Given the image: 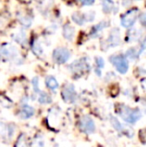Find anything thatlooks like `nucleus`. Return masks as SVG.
Here are the masks:
<instances>
[{
  "label": "nucleus",
  "mask_w": 146,
  "mask_h": 147,
  "mask_svg": "<svg viewBox=\"0 0 146 147\" xmlns=\"http://www.w3.org/2000/svg\"><path fill=\"white\" fill-rule=\"evenodd\" d=\"M96 64L99 68H103L105 63H104V60L102 57H96Z\"/></svg>",
  "instance_id": "nucleus-23"
},
{
  "label": "nucleus",
  "mask_w": 146,
  "mask_h": 147,
  "mask_svg": "<svg viewBox=\"0 0 146 147\" xmlns=\"http://www.w3.org/2000/svg\"><path fill=\"white\" fill-rule=\"evenodd\" d=\"M72 20L78 25H83L86 22V16L82 13H74L72 15Z\"/></svg>",
  "instance_id": "nucleus-15"
},
{
  "label": "nucleus",
  "mask_w": 146,
  "mask_h": 147,
  "mask_svg": "<svg viewBox=\"0 0 146 147\" xmlns=\"http://www.w3.org/2000/svg\"><path fill=\"white\" fill-rule=\"evenodd\" d=\"M80 1H81V3L83 4V5L89 6V5H91V4L94 3L95 0H80Z\"/></svg>",
  "instance_id": "nucleus-28"
},
{
  "label": "nucleus",
  "mask_w": 146,
  "mask_h": 147,
  "mask_svg": "<svg viewBox=\"0 0 146 147\" xmlns=\"http://www.w3.org/2000/svg\"><path fill=\"white\" fill-rule=\"evenodd\" d=\"M117 112H118L119 116L127 123L134 124L141 118V112L139 109L131 108L126 105H120L118 107Z\"/></svg>",
  "instance_id": "nucleus-1"
},
{
  "label": "nucleus",
  "mask_w": 146,
  "mask_h": 147,
  "mask_svg": "<svg viewBox=\"0 0 146 147\" xmlns=\"http://www.w3.org/2000/svg\"><path fill=\"white\" fill-rule=\"evenodd\" d=\"M45 84H46L47 87L49 89H51V90H55V89H57L59 86L57 80L55 79V77H53V76H47L46 79H45Z\"/></svg>",
  "instance_id": "nucleus-12"
},
{
  "label": "nucleus",
  "mask_w": 146,
  "mask_h": 147,
  "mask_svg": "<svg viewBox=\"0 0 146 147\" xmlns=\"http://www.w3.org/2000/svg\"><path fill=\"white\" fill-rule=\"evenodd\" d=\"M71 70L74 73H83L84 70L89 69V64L87 62H85V59L77 60V61H74L72 64L70 65Z\"/></svg>",
  "instance_id": "nucleus-7"
},
{
  "label": "nucleus",
  "mask_w": 146,
  "mask_h": 147,
  "mask_svg": "<svg viewBox=\"0 0 146 147\" xmlns=\"http://www.w3.org/2000/svg\"><path fill=\"white\" fill-rule=\"evenodd\" d=\"M111 123H112L113 127H114L117 131H120V132L124 131V127H123V125L115 117H111Z\"/></svg>",
  "instance_id": "nucleus-17"
},
{
  "label": "nucleus",
  "mask_w": 146,
  "mask_h": 147,
  "mask_svg": "<svg viewBox=\"0 0 146 147\" xmlns=\"http://www.w3.org/2000/svg\"><path fill=\"white\" fill-rule=\"evenodd\" d=\"M137 17H138V9L133 8V9L127 11L124 15L121 16V25L125 28H129L135 23Z\"/></svg>",
  "instance_id": "nucleus-3"
},
{
  "label": "nucleus",
  "mask_w": 146,
  "mask_h": 147,
  "mask_svg": "<svg viewBox=\"0 0 146 147\" xmlns=\"http://www.w3.org/2000/svg\"><path fill=\"white\" fill-rule=\"evenodd\" d=\"M61 95H62V98L65 102H67V103L73 102L76 99V91H75L74 86L72 84H66V85L64 86V88L62 89Z\"/></svg>",
  "instance_id": "nucleus-6"
},
{
  "label": "nucleus",
  "mask_w": 146,
  "mask_h": 147,
  "mask_svg": "<svg viewBox=\"0 0 146 147\" xmlns=\"http://www.w3.org/2000/svg\"><path fill=\"white\" fill-rule=\"evenodd\" d=\"M38 101L41 104H48V103H50L52 101V99L46 92H39Z\"/></svg>",
  "instance_id": "nucleus-16"
},
{
  "label": "nucleus",
  "mask_w": 146,
  "mask_h": 147,
  "mask_svg": "<svg viewBox=\"0 0 146 147\" xmlns=\"http://www.w3.org/2000/svg\"><path fill=\"white\" fill-rule=\"evenodd\" d=\"M70 58V51L64 47H59L53 51V59L56 63L63 64Z\"/></svg>",
  "instance_id": "nucleus-4"
},
{
  "label": "nucleus",
  "mask_w": 146,
  "mask_h": 147,
  "mask_svg": "<svg viewBox=\"0 0 146 147\" xmlns=\"http://www.w3.org/2000/svg\"><path fill=\"white\" fill-rule=\"evenodd\" d=\"M0 60H1V50H0Z\"/></svg>",
  "instance_id": "nucleus-29"
},
{
  "label": "nucleus",
  "mask_w": 146,
  "mask_h": 147,
  "mask_svg": "<svg viewBox=\"0 0 146 147\" xmlns=\"http://www.w3.org/2000/svg\"><path fill=\"white\" fill-rule=\"evenodd\" d=\"M102 9L104 13H110L114 9V3L112 0H103L102 2Z\"/></svg>",
  "instance_id": "nucleus-14"
},
{
  "label": "nucleus",
  "mask_w": 146,
  "mask_h": 147,
  "mask_svg": "<svg viewBox=\"0 0 146 147\" xmlns=\"http://www.w3.org/2000/svg\"><path fill=\"white\" fill-rule=\"evenodd\" d=\"M15 147H30L26 134H20L19 137L17 138V140L15 142Z\"/></svg>",
  "instance_id": "nucleus-11"
},
{
  "label": "nucleus",
  "mask_w": 146,
  "mask_h": 147,
  "mask_svg": "<svg viewBox=\"0 0 146 147\" xmlns=\"http://www.w3.org/2000/svg\"><path fill=\"white\" fill-rule=\"evenodd\" d=\"M110 62L116 68V70L121 74H125L129 68V63L126 57L122 54L113 55L110 57Z\"/></svg>",
  "instance_id": "nucleus-2"
},
{
  "label": "nucleus",
  "mask_w": 146,
  "mask_h": 147,
  "mask_svg": "<svg viewBox=\"0 0 146 147\" xmlns=\"http://www.w3.org/2000/svg\"><path fill=\"white\" fill-rule=\"evenodd\" d=\"M146 49V37L144 39H143V41L141 42V45H140V50H139V52H138V54L140 55V53L141 52H143Z\"/></svg>",
  "instance_id": "nucleus-27"
},
{
  "label": "nucleus",
  "mask_w": 146,
  "mask_h": 147,
  "mask_svg": "<svg viewBox=\"0 0 146 147\" xmlns=\"http://www.w3.org/2000/svg\"><path fill=\"white\" fill-rule=\"evenodd\" d=\"M139 136H140V139L143 143H146V128L145 129H142L139 133Z\"/></svg>",
  "instance_id": "nucleus-24"
},
{
  "label": "nucleus",
  "mask_w": 146,
  "mask_h": 147,
  "mask_svg": "<svg viewBox=\"0 0 146 147\" xmlns=\"http://www.w3.org/2000/svg\"><path fill=\"white\" fill-rule=\"evenodd\" d=\"M21 23L23 24V25H25V26H29L30 24H31V19H30V18H28V17H24V18H22V19H21Z\"/></svg>",
  "instance_id": "nucleus-26"
},
{
  "label": "nucleus",
  "mask_w": 146,
  "mask_h": 147,
  "mask_svg": "<svg viewBox=\"0 0 146 147\" xmlns=\"http://www.w3.org/2000/svg\"><path fill=\"white\" fill-rule=\"evenodd\" d=\"M126 56L130 59H135L139 56V54H138V52H136V50H135L134 48H131L126 52Z\"/></svg>",
  "instance_id": "nucleus-19"
},
{
  "label": "nucleus",
  "mask_w": 146,
  "mask_h": 147,
  "mask_svg": "<svg viewBox=\"0 0 146 147\" xmlns=\"http://www.w3.org/2000/svg\"><path fill=\"white\" fill-rule=\"evenodd\" d=\"M35 113V109L33 108L32 106L28 104H23L21 107H20V110H19V117L21 119H29L34 115Z\"/></svg>",
  "instance_id": "nucleus-8"
},
{
  "label": "nucleus",
  "mask_w": 146,
  "mask_h": 147,
  "mask_svg": "<svg viewBox=\"0 0 146 147\" xmlns=\"http://www.w3.org/2000/svg\"><path fill=\"white\" fill-rule=\"evenodd\" d=\"M139 20H140L141 24H143V25L146 26V11L139 15Z\"/></svg>",
  "instance_id": "nucleus-25"
},
{
  "label": "nucleus",
  "mask_w": 146,
  "mask_h": 147,
  "mask_svg": "<svg viewBox=\"0 0 146 147\" xmlns=\"http://www.w3.org/2000/svg\"><path fill=\"white\" fill-rule=\"evenodd\" d=\"M80 129L87 134L95 132V123L89 116H83L80 120Z\"/></svg>",
  "instance_id": "nucleus-5"
},
{
  "label": "nucleus",
  "mask_w": 146,
  "mask_h": 147,
  "mask_svg": "<svg viewBox=\"0 0 146 147\" xmlns=\"http://www.w3.org/2000/svg\"><path fill=\"white\" fill-rule=\"evenodd\" d=\"M107 42L109 43L111 47H115L120 43V32L117 28H114L110 32L109 37L107 39Z\"/></svg>",
  "instance_id": "nucleus-9"
},
{
  "label": "nucleus",
  "mask_w": 146,
  "mask_h": 147,
  "mask_svg": "<svg viewBox=\"0 0 146 147\" xmlns=\"http://www.w3.org/2000/svg\"><path fill=\"white\" fill-rule=\"evenodd\" d=\"M63 36L68 40H72L74 36V28L69 24H65L63 27Z\"/></svg>",
  "instance_id": "nucleus-13"
},
{
  "label": "nucleus",
  "mask_w": 146,
  "mask_h": 147,
  "mask_svg": "<svg viewBox=\"0 0 146 147\" xmlns=\"http://www.w3.org/2000/svg\"><path fill=\"white\" fill-rule=\"evenodd\" d=\"M32 49H33V52L35 53L36 55H41L42 54V48H41V46L38 44V43H34L33 46H32Z\"/></svg>",
  "instance_id": "nucleus-22"
},
{
  "label": "nucleus",
  "mask_w": 146,
  "mask_h": 147,
  "mask_svg": "<svg viewBox=\"0 0 146 147\" xmlns=\"http://www.w3.org/2000/svg\"><path fill=\"white\" fill-rule=\"evenodd\" d=\"M32 85H33V89L35 93H39L40 90H39V79L38 77H34L32 79Z\"/></svg>",
  "instance_id": "nucleus-21"
},
{
  "label": "nucleus",
  "mask_w": 146,
  "mask_h": 147,
  "mask_svg": "<svg viewBox=\"0 0 146 147\" xmlns=\"http://www.w3.org/2000/svg\"><path fill=\"white\" fill-rule=\"evenodd\" d=\"M7 125L0 121V137H7Z\"/></svg>",
  "instance_id": "nucleus-18"
},
{
  "label": "nucleus",
  "mask_w": 146,
  "mask_h": 147,
  "mask_svg": "<svg viewBox=\"0 0 146 147\" xmlns=\"http://www.w3.org/2000/svg\"><path fill=\"white\" fill-rule=\"evenodd\" d=\"M107 26H108V23H106L105 21L100 22V23L96 24V25L93 26V28L91 29V32H90V36H91V37L97 36L98 33L101 32V31L103 30L105 27H107Z\"/></svg>",
  "instance_id": "nucleus-10"
},
{
  "label": "nucleus",
  "mask_w": 146,
  "mask_h": 147,
  "mask_svg": "<svg viewBox=\"0 0 146 147\" xmlns=\"http://www.w3.org/2000/svg\"><path fill=\"white\" fill-rule=\"evenodd\" d=\"M44 146H45V143L42 138H36L33 141V143L30 145V147H44Z\"/></svg>",
  "instance_id": "nucleus-20"
}]
</instances>
